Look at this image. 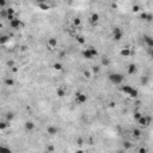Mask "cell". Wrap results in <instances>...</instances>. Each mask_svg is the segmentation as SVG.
<instances>
[{"label":"cell","instance_id":"6da1fadb","mask_svg":"<svg viewBox=\"0 0 153 153\" xmlns=\"http://www.w3.org/2000/svg\"><path fill=\"white\" fill-rule=\"evenodd\" d=\"M108 78L114 85H120V84H122V81L124 79V77L121 73H110Z\"/></svg>","mask_w":153,"mask_h":153},{"label":"cell","instance_id":"7a4b0ae2","mask_svg":"<svg viewBox=\"0 0 153 153\" xmlns=\"http://www.w3.org/2000/svg\"><path fill=\"white\" fill-rule=\"evenodd\" d=\"M86 100H87L86 93H84V92L75 93V102H77L78 104H84V103H86Z\"/></svg>","mask_w":153,"mask_h":153},{"label":"cell","instance_id":"3957f363","mask_svg":"<svg viewBox=\"0 0 153 153\" xmlns=\"http://www.w3.org/2000/svg\"><path fill=\"white\" fill-rule=\"evenodd\" d=\"M138 122H139L140 126L146 127V126H148V124L151 123V117H147V116H144V115H141L139 119H138Z\"/></svg>","mask_w":153,"mask_h":153},{"label":"cell","instance_id":"277c9868","mask_svg":"<svg viewBox=\"0 0 153 153\" xmlns=\"http://www.w3.org/2000/svg\"><path fill=\"white\" fill-rule=\"evenodd\" d=\"M22 25V20L19 18H14V19L10 20V27L12 28V29H19V27Z\"/></svg>","mask_w":153,"mask_h":153},{"label":"cell","instance_id":"5b68a950","mask_svg":"<svg viewBox=\"0 0 153 153\" xmlns=\"http://www.w3.org/2000/svg\"><path fill=\"white\" fill-rule=\"evenodd\" d=\"M47 133L49 134V135H56V134L59 133V128L55 126H49L47 128Z\"/></svg>","mask_w":153,"mask_h":153},{"label":"cell","instance_id":"8992f818","mask_svg":"<svg viewBox=\"0 0 153 153\" xmlns=\"http://www.w3.org/2000/svg\"><path fill=\"white\" fill-rule=\"evenodd\" d=\"M48 47L50 48V49H53L55 47H58V40L55 38V37H50L49 40H48Z\"/></svg>","mask_w":153,"mask_h":153},{"label":"cell","instance_id":"52a82bcc","mask_svg":"<svg viewBox=\"0 0 153 153\" xmlns=\"http://www.w3.org/2000/svg\"><path fill=\"white\" fill-rule=\"evenodd\" d=\"M136 71H138V67H136L135 63H130V65L128 66V68H127L128 74H135L136 73Z\"/></svg>","mask_w":153,"mask_h":153},{"label":"cell","instance_id":"ba28073f","mask_svg":"<svg viewBox=\"0 0 153 153\" xmlns=\"http://www.w3.org/2000/svg\"><path fill=\"white\" fill-rule=\"evenodd\" d=\"M132 90H133V87L129 86V85H123V86L120 87V91L123 93H126V94H129V93L132 92Z\"/></svg>","mask_w":153,"mask_h":153},{"label":"cell","instance_id":"9c48e42d","mask_svg":"<svg viewBox=\"0 0 153 153\" xmlns=\"http://www.w3.org/2000/svg\"><path fill=\"white\" fill-rule=\"evenodd\" d=\"M24 127H25V129H27L28 132H31V130L35 129V123H33L32 121H27L25 124H24Z\"/></svg>","mask_w":153,"mask_h":153},{"label":"cell","instance_id":"30bf717a","mask_svg":"<svg viewBox=\"0 0 153 153\" xmlns=\"http://www.w3.org/2000/svg\"><path fill=\"white\" fill-rule=\"evenodd\" d=\"M113 35H114V41H116V42L121 41L122 40V37H123V32H122V30L116 31V32H113Z\"/></svg>","mask_w":153,"mask_h":153},{"label":"cell","instance_id":"8fae6325","mask_svg":"<svg viewBox=\"0 0 153 153\" xmlns=\"http://www.w3.org/2000/svg\"><path fill=\"white\" fill-rule=\"evenodd\" d=\"M98 20H99V14L98 13H92L90 16V22H91V24L98 23Z\"/></svg>","mask_w":153,"mask_h":153},{"label":"cell","instance_id":"7c38bea8","mask_svg":"<svg viewBox=\"0 0 153 153\" xmlns=\"http://www.w3.org/2000/svg\"><path fill=\"white\" fill-rule=\"evenodd\" d=\"M83 56L85 58V59H87V60H92V59H94L92 56V54H91V52H90V49H85L84 52H83Z\"/></svg>","mask_w":153,"mask_h":153},{"label":"cell","instance_id":"4fadbf2b","mask_svg":"<svg viewBox=\"0 0 153 153\" xmlns=\"http://www.w3.org/2000/svg\"><path fill=\"white\" fill-rule=\"evenodd\" d=\"M38 5V7H40L41 10H43V11H48V10H50L52 8V6L48 4V2H43V4H37Z\"/></svg>","mask_w":153,"mask_h":153},{"label":"cell","instance_id":"5bb4252c","mask_svg":"<svg viewBox=\"0 0 153 153\" xmlns=\"http://www.w3.org/2000/svg\"><path fill=\"white\" fill-rule=\"evenodd\" d=\"M144 40H145V42H146L147 46L150 47V48H152V47H153V38L151 37V36H145V37H144Z\"/></svg>","mask_w":153,"mask_h":153},{"label":"cell","instance_id":"9a60e30c","mask_svg":"<svg viewBox=\"0 0 153 153\" xmlns=\"http://www.w3.org/2000/svg\"><path fill=\"white\" fill-rule=\"evenodd\" d=\"M56 94H58L59 98H63V97L66 96V91H65L63 89H58V90H56Z\"/></svg>","mask_w":153,"mask_h":153},{"label":"cell","instance_id":"2e32d148","mask_svg":"<svg viewBox=\"0 0 153 153\" xmlns=\"http://www.w3.org/2000/svg\"><path fill=\"white\" fill-rule=\"evenodd\" d=\"M100 63H102V66H110V60H109V58H107V56H103V59H102V61H100Z\"/></svg>","mask_w":153,"mask_h":153},{"label":"cell","instance_id":"e0dca14e","mask_svg":"<svg viewBox=\"0 0 153 153\" xmlns=\"http://www.w3.org/2000/svg\"><path fill=\"white\" fill-rule=\"evenodd\" d=\"M8 40H10V36H7V35L0 36V44H5V43H7Z\"/></svg>","mask_w":153,"mask_h":153},{"label":"cell","instance_id":"ac0fdd59","mask_svg":"<svg viewBox=\"0 0 153 153\" xmlns=\"http://www.w3.org/2000/svg\"><path fill=\"white\" fill-rule=\"evenodd\" d=\"M4 83H5V85H6V86H13V85H14V80L12 79V78H6Z\"/></svg>","mask_w":153,"mask_h":153},{"label":"cell","instance_id":"d6986e66","mask_svg":"<svg viewBox=\"0 0 153 153\" xmlns=\"http://www.w3.org/2000/svg\"><path fill=\"white\" fill-rule=\"evenodd\" d=\"M121 55L124 56V58L129 56V55H130V50H129V48H124V49H122V50H121Z\"/></svg>","mask_w":153,"mask_h":153},{"label":"cell","instance_id":"ffe728a7","mask_svg":"<svg viewBox=\"0 0 153 153\" xmlns=\"http://www.w3.org/2000/svg\"><path fill=\"white\" fill-rule=\"evenodd\" d=\"M8 126H10L8 121H7V122H5V121H1V122H0V130H5Z\"/></svg>","mask_w":153,"mask_h":153},{"label":"cell","instance_id":"44dd1931","mask_svg":"<svg viewBox=\"0 0 153 153\" xmlns=\"http://www.w3.org/2000/svg\"><path fill=\"white\" fill-rule=\"evenodd\" d=\"M6 18H7V11L1 8L0 10V19H6Z\"/></svg>","mask_w":153,"mask_h":153},{"label":"cell","instance_id":"7402d4cb","mask_svg":"<svg viewBox=\"0 0 153 153\" xmlns=\"http://www.w3.org/2000/svg\"><path fill=\"white\" fill-rule=\"evenodd\" d=\"M129 96H130L132 98H136V97L139 96V91H138L136 89H133V90H132V92L129 93Z\"/></svg>","mask_w":153,"mask_h":153},{"label":"cell","instance_id":"603a6c76","mask_svg":"<svg viewBox=\"0 0 153 153\" xmlns=\"http://www.w3.org/2000/svg\"><path fill=\"white\" fill-rule=\"evenodd\" d=\"M53 68L56 69V71H61V69H62V63H61V62H55L53 65Z\"/></svg>","mask_w":153,"mask_h":153},{"label":"cell","instance_id":"cb8c5ba5","mask_svg":"<svg viewBox=\"0 0 153 153\" xmlns=\"http://www.w3.org/2000/svg\"><path fill=\"white\" fill-rule=\"evenodd\" d=\"M148 77H146V75H145V77H141V79H140V83H141V84H142V85H147V84H148Z\"/></svg>","mask_w":153,"mask_h":153},{"label":"cell","instance_id":"d4e9b609","mask_svg":"<svg viewBox=\"0 0 153 153\" xmlns=\"http://www.w3.org/2000/svg\"><path fill=\"white\" fill-rule=\"evenodd\" d=\"M133 134L135 138H140V136H141V130L138 129V128H135V129H133Z\"/></svg>","mask_w":153,"mask_h":153},{"label":"cell","instance_id":"484cf974","mask_svg":"<svg viewBox=\"0 0 153 153\" xmlns=\"http://www.w3.org/2000/svg\"><path fill=\"white\" fill-rule=\"evenodd\" d=\"M89 49H90V52H91V54H92V56H93V58H96V56L98 55V52H97V49H94L93 47H90Z\"/></svg>","mask_w":153,"mask_h":153},{"label":"cell","instance_id":"4316f807","mask_svg":"<svg viewBox=\"0 0 153 153\" xmlns=\"http://www.w3.org/2000/svg\"><path fill=\"white\" fill-rule=\"evenodd\" d=\"M13 117H14L13 113H7L6 114V120L8 121V122H11V121L13 120Z\"/></svg>","mask_w":153,"mask_h":153},{"label":"cell","instance_id":"83f0119b","mask_svg":"<svg viewBox=\"0 0 153 153\" xmlns=\"http://www.w3.org/2000/svg\"><path fill=\"white\" fill-rule=\"evenodd\" d=\"M77 41L79 44H85V38L83 36H77Z\"/></svg>","mask_w":153,"mask_h":153},{"label":"cell","instance_id":"f1b7e54d","mask_svg":"<svg viewBox=\"0 0 153 153\" xmlns=\"http://www.w3.org/2000/svg\"><path fill=\"white\" fill-rule=\"evenodd\" d=\"M92 72L93 73H96V74H98L100 72V67L99 66H93L92 67Z\"/></svg>","mask_w":153,"mask_h":153},{"label":"cell","instance_id":"f546056e","mask_svg":"<svg viewBox=\"0 0 153 153\" xmlns=\"http://www.w3.org/2000/svg\"><path fill=\"white\" fill-rule=\"evenodd\" d=\"M80 23H81V19H80V18H78V17L73 19V24H74V25H77V27H78V25H80Z\"/></svg>","mask_w":153,"mask_h":153},{"label":"cell","instance_id":"4dcf8cb0","mask_svg":"<svg viewBox=\"0 0 153 153\" xmlns=\"http://www.w3.org/2000/svg\"><path fill=\"white\" fill-rule=\"evenodd\" d=\"M6 11H7V16H8V14H14V12H16L13 7H8Z\"/></svg>","mask_w":153,"mask_h":153},{"label":"cell","instance_id":"1f68e13d","mask_svg":"<svg viewBox=\"0 0 153 153\" xmlns=\"http://www.w3.org/2000/svg\"><path fill=\"white\" fill-rule=\"evenodd\" d=\"M6 4H7V0H0V8H4L6 6Z\"/></svg>","mask_w":153,"mask_h":153},{"label":"cell","instance_id":"d6a6232c","mask_svg":"<svg viewBox=\"0 0 153 153\" xmlns=\"http://www.w3.org/2000/svg\"><path fill=\"white\" fill-rule=\"evenodd\" d=\"M132 10H133V12H139V11H140V6H139V5H133Z\"/></svg>","mask_w":153,"mask_h":153},{"label":"cell","instance_id":"836d02e7","mask_svg":"<svg viewBox=\"0 0 153 153\" xmlns=\"http://www.w3.org/2000/svg\"><path fill=\"white\" fill-rule=\"evenodd\" d=\"M10 148L8 147H4V146H0V152H8Z\"/></svg>","mask_w":153,"mask_h":153},{"label":"cell","instance_id":"e575fe53","mask_svg":"<svg viewBox=\"0 0 153 153\" xmlns=\"http://www.w3.org/2000/svg\"><path fill=\"white\" fill-rule=\"evenodd\" d=\"M77 144H78L79 146H81V145L84 144V139H83V138H78V140H77Z\"/></svg>","mask_w":153,"mask_h":153},{"label":"cell","instance_id":"d590c367","mask_svg":"<svg viewBox=\"0 0 153 153\" xmlns=\"http://www.w3.org/2000/svg\"><path fill=\"white\" fill-rule=\"evenodd\" d=\"M152 19H153V16L151 13H147V17H146V20L147 22H152Z\"/></svg>","mask_w":153,"mask_h":153},{"label":"cell","instance_id":"8d00e7d4","mask_svg":"<svg viewBox=\"0 0 153 153\" xmlns=\"http://www.w3.org/2000/svg\"><path fill=\"white\" fill-rule=\"evenodd\" d=\"M84 75L86 77L87 79H90V78H91V73H90L89 71H85V72H84Z\"/></svg>","mask_w":153,"mask_h":153},{"label":"cell","instance_id":"74e56055","mask_svg":"<svg viewBox=\"0 0 153 153\" xmlns=\"http://www.w3.org/2000/svg\"><path fill=\"white\" fill-rule=\"evenodd\" d=\"M14 18H16V16H14V14H8V16H7V18H6V19H8V22H10V20L14 19Z\"/></svg>","mask_w":153,"mask_h":153},{"label":"cell","instance_id":"f35d334b","mask_svg":"<svg viewBox=\"0 0 153 153\" xmlns=\"http://www.w3.org/2000/svg\"><path fill=\"white\" fill-rule=\"evenodd\" d=\"M123 146H124V148H130V142H129V141H126V142L123 144Z\"/></svg>","mask_w":153,"mask_h":153},{"label":"cell","instance_id":"ab89813d","mask_svg":"<svg viewBox=\"0 0 153 153\" xmlns=\"http://www.w3.org/2000/svg\"><path fill=\"white\" fill-rule=\"evenodd\" d=\"M140 116H141V114H140V113H138V111H136V113H134V119H135V120H138Z\"/></svg>","mask_w":153,"mask_h":153},{"label":"cell","instance_id":"60d3db41","mask_svg":"<svg viewBox=\"0 0 153 153\" xmlns=\"http://www.w3.org/2000/svg\"><path fill=\"white\" fill-rule=\"evenodd\" d=\"M146 17H147V13H141V19H144V20H146Z\"/></svg>","mask_w":153,"mask_h":153},{"label":"cell","instance_id":"b9f144b4","mask_svg":"<svg viewBox=\"0 0 153 153\" xmlns=\"http://www.w3.org/2000/svg\"><path fill=\"white\" fill-rule=\"evenodd\" d=\"M37 4H43V2H48V0H36Z\"/></svg>","mask_w":153,"mask_h":153},{"label":"cell","instance_id":"7bdbcfd3","mask_svg":"<svg viewBox=\"0 0 153 153\" xmlns=\"http://www.w3.org/2000/svg\"><path fill=\"white\" fill-rule=\"evenodd\" d=\"M139 152H140V153H146V152H147V150H146V148H140Z\"/></svg>","mask_w":153,"mask_h":153},{"label":"cell","instance_id":"ee69618b","mask_svg":"<svg viewBox=\"0 0 153 153\" xmlns=\"http://www.w3.org/2000/svg\"><path fill=\"white\" fill-rule=\"evenodd\" d=\"M7 65H8V66H12V67H13V61H8V62H7Z\"/></svg>","mask_w":153,"mask_h":153},{"label":"cell","instance_id":"f6af8a7d","mask_svg":"<svg viewBox=\"0 0 153 153\" xmlns=\"http://www.w3.org/2000/svg\"><path fill=\"white\" fill-rule=\"evenodd\" d=\"M48 150H49V151H54V147H53V146H50L49 148H48Z\"/></svg>","mask_w":153,"mask_h":153},{"label":"cell","instance_id":"bcb514c9","mask_svg":"<svg viewBox=\"0 0 153 153\" xmlns=\"http://www.w3.org/2000/svg\"><path fill=\"white\" fill-rule=\"evenodd\" d=\"M69 1H72V0H69Z\"/></svg>","mask_w":153,"mask_h":153}]
</instances>
